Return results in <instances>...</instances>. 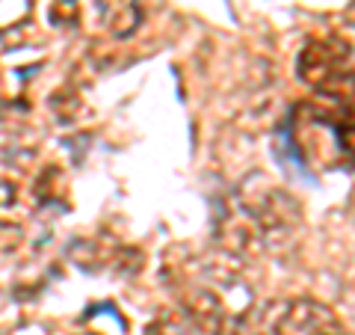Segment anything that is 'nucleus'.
Segmentation results:
<instances>
[{
    "label": "nucleus",
    "mask_w": 355,
    "mask_h": 335,
    "mask_svg": "<svg viewBox=\"0 0 355 335\" xmlns=\"http://www.w3.org/2000/svg\"><path fill=\"white\" fill-rule=\"evenodd\" d=\"M272 335H352L326 303L299 297L284 303L282 311L272 318Z\"/></svg>",
    "instance_id": "nucleus-3"
},
{
    "label": "nucleus",
    "mask_w": 355,
    "mask_h": 335,
    "mask_svg": "<svg viewBox=\"0 0 355 335\" xmlns=\"http://www.w3.org/2000/svg\"><path fill=\"white\" fill-rule=\"evenodd\" d=\"M296 74L302 83L329 98L349 95L355 89V72L349 69V44L338 36L305 42L296 60Z\"/></svg>",
    "instance_id": "nucleus-2"
},
{
    "label": "nucleus",
    "mask_w": 355,
    "mask_h": 335,
    "mask_svg": "<svg viewBox=\"0 0 355 335\" xmlns=\"http://www.w3.org/2000/svg\"><path fill=\"white\" fill-rule=\"evenodd\" d=\"M184 315L190 318L196 329L207 335H219L231 318H237L210 288H193L190 294H184Z\"/></svg>",
    "instance_id": "nucleus-4"
},
{
    "label": "nucleus",
    "mask_w": 355,
    "mask_h": 335,
    "mask_svg": "<svg viewBox=\"0 0 355 335\" xmlns=\"http://www.w3.org/2000/svg\"><path fill=\"white\" fill-rule=\"evenodd\" d=\"M343 21H347L349 27H355V3H349L347 9H343Z\"/></svg>",
    "instance_id": "nucleus-8"
},
{
    "label": "nucleus",
    "mask_w": 355,
    "mask_h": 335,
    "mask_svg": "<svg viewBox=\"0 0 355 335\" xmlns=\"http://www.w3.org/2000/svg\"><path fill=\"white\" fill-rule=\"evenodd\" d=\"M187 318L184 311L178 315V311H160L157 318L151 320V327H148V335H187Z\"/></svg>",
    "instance_id": "nucleus-6"
},
{
    "label": "nucleus",
    "mask_w": 355,
    "mask_h": 335,
    "mask_svg": "<svg viewBox=\"0 0 355 335\" xmlns=\"http://www.w3.org/2000/svg\"><path fill=\"white\" fill-rule=\"evenodd\" d=\"M51 24L53 27H74L77 24V0H53Z\"/></svg>",
    "instance_id": "nucleus-7"
},
{
    "label": "nucleus",
    "mask_w": 355,
    "mask_h": 335,
    "mask_svg": "<svg viewBox=\"0 0 355 335\" xmlns=\"http://www.w3.org/2000/svg\"><path fill=\"white\" fill-rule=\"evenodd\" d=\"M98 13L110 36L125 39L139 30L146 9H142V0H98Z\"/></svg>",
    "instance_id": "nucleus-5"
},
{
    "label": "nucleus",
    "mask_w": 355,
    "mask_h": 335,
    "mask_svg": "<svg viewBox=\"0 0 355 335\" xmlns=\"http://www.w3.org/2000/svg\"><path fill=\"white\" fill-rule=\"evenodd\" d=\"M234 199L254 220V226H258L266 250L282 252L296 240L299 222H302L299 217L302 214H299V205L287 196V190H282L272 181H266L263 175H252V178L243 181L240 193Z\"/></svg>",
    "instance_id": "nucleus-1"
}]
</instances>
